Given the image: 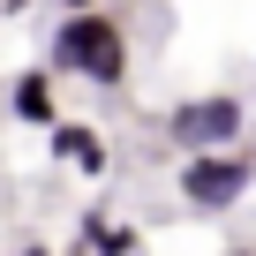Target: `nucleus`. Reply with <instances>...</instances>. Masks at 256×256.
<instances>
[{
	"instance_id": "obj_1",
	"label": "nucleus",
	"mask_w": 256,
	"mask_h": 256,
	"mask_svg": "<svg viewBox=\"0 0 256 256\" xmlns=\"http://www.w3.org/2000/svg\"><path fill=\"white\" fill-rule=\"evenodd\" d=\"M46 76H53V83L76 76V83H90V90H120V83H128V30H120V16H106V8L60 16L53 38H46Z\"/></svg>"
},
{
	"instance_id": "obj_2",
	"label": "nucleus",
	"mask_w": 256,
	"mask_h": 256,
	"mask_svg": "<svg viewBox=\"0 0 256 256\" xmlns=\"http://www.w3.org/2000/svg\"><path fill=\"white\" fill-rule=\"evenodd\" d=\"M248 188H256V151H248V144H234V151H196V158L174 166V196H181L196 218H226Z\"/></svg>"
},
{
	"instance_id": "obj_3",
	"label": "nucleus",
	"mask_w": 256,
	"mask_h": 256,
	"mask_svg": "<svg viewBox=\"0 0 256 256\" xmlns=\"http://www.w3.org/2000/svg\"><path fill=\"white\" fill-rule=\"evenodd\" d=\"M158 136H166L181 158H196V151H234V144H248V106H241L234 90L181 98V106L158 113Z\"/></svg>"
},
{
	"instance_id": "obj_4",
	"label": "nucleus",
	"mask_w": 256,
	"mask_h": 256,
	"mask_svg": "<svg viewBox=\"0 0 256 256\" xmlns=\"http://www.w3.org/2000/svg\"><path fill=\"white\" fill-rule=\"evenodd\" d=\"M46 151H53V166H68V174H90V181L113 166V144L98 136L90 120H53V128H46Z\"/></svg>"
},
{
	"instance_id": "obj_5",
	"label": "nucleus",
	"mask_w": 256,
	"mask_h": 256,
	"mask_svg": "<svg viewBox=\"0 0 256 256\" xmlns=\"http://www.w3.org/2000/svg\"><path fill=\"white\" fill-rule=\"evenodd\" d=\"M8 113H16L23 128H53V120H60V83H53L46 68H23V76L8 83Z\"/></svg>"
},
{
	"instance_id": "obj_6",
	"label": "nucleus",
	"mask_w": 256,
	"mask_h": 256,
	"mask_svg": "<svg viewBox=\"0 0 256 256\" xmlns=\"http://www.w3.org/2000/svg\"><path fill=\"white\" fill-rule=\"evenodd\" d=\"M136 248H144V234H136V226L83 211V256H136Z\"/></svg>"
},
{
	"instance_id": "obj_7",
	"label": "nucleus",
	"mask_w": 256,
	"mask_h": 256,
	"mask_svg": "<svg viewBox=\"0 0 256 256\" xmlns=\"http://www.w3.org/2000/svg\"><path fill=\"white\" fill-rule=\"evenodd\" d=\"M90 8H106V0H60V16H90Z\"/></svg>"
},
{
	"instance_id": "obj_8",
	"label": "nucleus",
	"mask_w": 256,
	"mask_h": 256,
	"mask_svg": "<svg viewBox=\"0 0 256 256\" xmlns=\"http://www.w3.org/2000/svg\"><path fill=\"white\" fill-rule=\"evenodd\" d=\"M16 256H53V248H46V241H23V248H16Z\"/></svg>"
},
{
	"instance_id": "obj_9",
	"label": "nucleus",
	"mask_w": 256,
	"mask_h": 256,
	"mask_svg": "<svg viewBox=\"0 0 256 256\" xmlns=\"http://www.w3.org/2000/svg\"><path fill=\"white\" fill-rule=\"evenodd\" d=\"M218 256H256V248H218Z\"/></svg>"
}]
</instances>
